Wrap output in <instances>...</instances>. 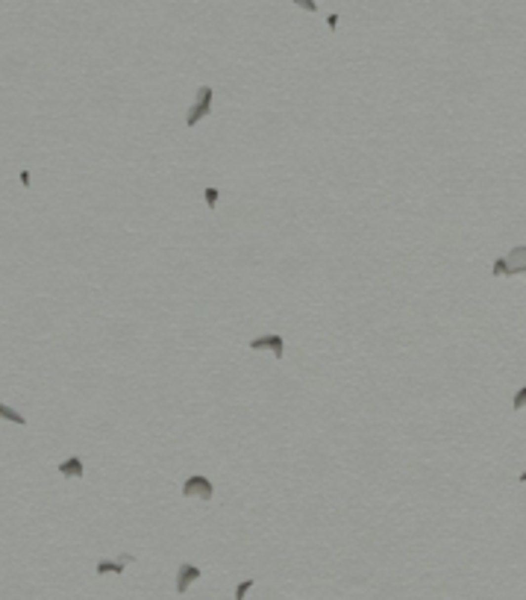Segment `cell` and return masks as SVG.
<instances>
[{"label": "cell", "mask_w": 526, "mask_h": 600, "mask_svg": "<svg viewBox=\"0 0 526 600\" xmlns=\"http://www.w3.org/2000/svg\"><path fill=\"white\" fill-rule=\"evenodd\" d=\"M21 185H24V188H30V171H27V168L21 171Z\"/></svg>", "instance_id": "obj_13"}, {"label": "cell", "mask_w": 526, "mask_h": 600, "mask_svg": "<svg viewBox=\"0 0 526 600\" xmlns=\"http://www.w3.org/2000/svg\"><path fill=\"white\" fill-rule=\"evenodd\" d=\"M326 27L335 30V27H338V15H329V18H326Z\"/></svg>", "instance_id": "obj_14"}, {"label": "cell", "mask_w": 526, "mask_h": 600, "mask_svg": "<svg viewBox=\"0 0 526 600\" xmlns=\"http://www.w3.org/2000/svg\"><path fill=\"white\" fill-rule=\"evenodd\" d=\"M182 494L185 497H200V500H212L215 494V485L206 474H191L188 480L182 482Z\"/></svg>", "instance_id": "obj_3"}, {"label": "cell", "mask_w": 526, "mask_h": 600, "mask_svg": "<svg viewBox=\"0 0 526 600\" xmlns=\"http://www.w3.org/2000/svg\"><path fill=\"white\" fill-rule=\"evenodd\" d=\"M253 589V580H244V583H238V589H235V600H244V595Z\"/></svg>", "instance_id": "obj_10"}, {"label": "cell", "mask_w": 526, "mask_h": 600, "mask_svg": "<svg viewBox=\"0 0 526 600\" xmlns=\"http://www.w3.org/2000/svg\"><path fill=\"white\" fill-rule=\"evenodd\" d=\"M262 347L274 350V356H277V359H283V353H285V339H283L280 333H268V336L250 339V350H262Z\"/></svg>", "instance_id": "obj_4"}, {"label": "cell", "mask_w": 526, "mask_h": 600, "mask_svg": "<svg viewBox=\"0 0 526 600\" xmlns=\"http://www.w3.org/2000/svg\"><path fill=\"white\" fill-rule=\"evenodd\" d=\"M212 112V86H200L197 88V100L185 115V127H197L200 121Z\"/></svg>", "instance_id": "obj_2"}, {"label": "cell", "mask_w": 526, "mask_h": 600, "mask_svg": "<svg viewBox=\"0 0 526 600\" xmlns=\"http://www.w3.org/2000/svg\"><path fill=\"white\" fill-rule=\"evenodd\" d=\"M218 194H221V191H218L215 185H209V188L203 191V200L209 203V209H215V206H218Z\"/></svg>", "instance_id": "obj_9"}, {"label": "cell", "mask_w": 526, "mask_h": 600, "mask_svg": "<svg viewBox=\"0 0 526 600\" xmlns=\"http://www.w3.org/2000/svg\"><path fill=\"white\" fill-rule=\"evenodd\" d=\"M521 482H526V471H524V474H521Z\"/></svg>", "instance_id": "obj_15"}, {"label": "cell", "mask_w": 526, "mask_h": 600, "mask_svg": "<svg viewBox=\"0 0 526 600\" xmlns=\"http://www.w3.org/2000/svg\"><path fill=\"white\" fill-rule=\"evenodd\" d=\"M0 418L12 421V424H18V427H24V424H27V421H24V415H18L15 409H9V406H3V403H0Z\"/></svg>", "instance_id": "obj_8"}, {"label": "cell", "mask_w": 526, "mask_h": 600, "mask_svg": "<svg viewBox=\"0 0 526 600\" xmlns=\"http://www.w3.org/2000/svg\"><path fill=\"white\" fill-rule=\"evenodd\" d=\"M59 474H62V477H82V474H85V468H82V459H80V456L62 459V462H59Z\"/></svg>", "instance_id": "obj_7"}, {"label": "cell", "mask_w": 526, "mask_h": 600, "mask_svg": "<svg viewBox=\"0 0 526 600\" xmlns=\"http://www.w3.org/2000/svg\"><path fill=\"white\" fill-rule=\"evenodd\" d=\"M294 3H297V6H303L306 12H315V9H318V3H315V0H294Z\"/></svg>", "instance_id": "obj_12"}, {"label": "cell", "mask_w": 526, "mask_h": 600, "mask_svg": "<svg viewBox=\"0 0 526 600\" xmlns=\"http://www.w3.org/2000/svg\"><path fill=\"white\" fill-rule=\"evenodd\" d=\"M126 562H132V556H123V559H118V562H112V559H100L97 565H94V574H121L123 571V565Z\"/></svg>", "instance_id": "obj_6"}, {"label": "cell", "mask_w": 526, "mask_h": 600, "mask_svg": "<svg viewBox=\"0 0 526 600\" xmlns=\"http://www.w3.org/2000/svg\"><path fill=\"white\" fill-rule=\"evenodd\" d=\"M518 274H526V244L512 247L491 265V277H518Z\"/></svg>", "instance_id": "obj_1"}, {"label": "cell", "mask_w": 526, "mask_h": 600, "mask_svg": "<svg viewBox=\"0 0 526 600\" xmlns=\"http://www.w3.org/2000/svg\"><path fill=\"white\" fill-rule=\"evenodd\" d=\"M194 580H200V568H197V565L182 562V565H179V571H176V592H179V595H185L188 583H194Z\"/></svg>", "instance_id": "obj_5"}, {"label": "cell", "mask_w": 526, "mask_h": 600, "mask_svg": "<svg viewBox=\"0 0 526 600\" xmlns=\"http://www.w3.org/2000/svg\"><path fill=\"white\" fill-rule=\"evenodd\" d=\"M512 403H515V409H524V406H526V386H524V388H518V394H515V400H512Z\"/></svg>", "instance_id": "obj_11"}]
</instances>
